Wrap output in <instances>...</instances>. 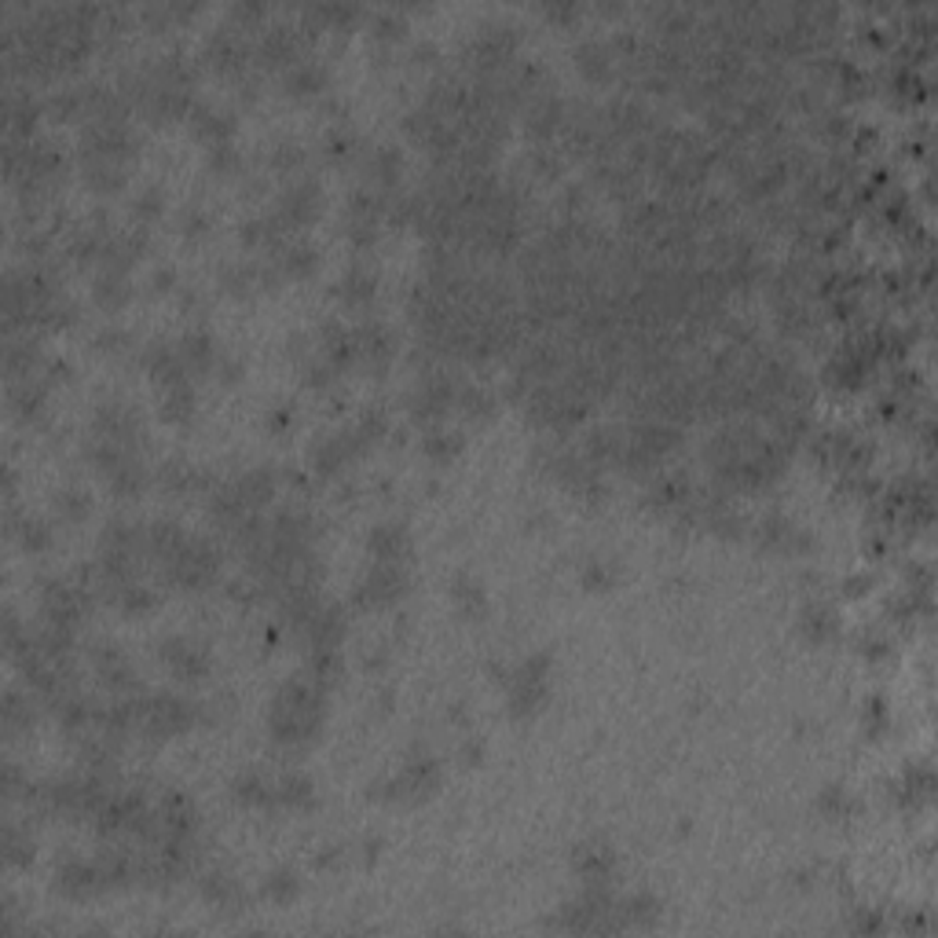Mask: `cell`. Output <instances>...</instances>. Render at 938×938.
<instances>
[{
  "mask_svg": "<svg viewBox=\"0 0 938 938\" xmlns=\"http://www.w3.org/2000/svg\"><path fill=\"white\" fill-rule=\"evenodd\" d=\"M327 685L312 679L308 671L290 675L268 701L265 723L275 744L286 748H305L319 737V729L327 726Z\"/></svg>",
  "mask_w": 938,
  "mask_h": 938,
  "instance_id": "cell-1",
  "label": "cell"
},
{
  "mask_svg": "<svg viewBox=\"0 0 938 938\" xmlns=\"http://www.w3.org/2000/svg\"><path fill=\"white\" fill-rule=\"evenodd\" d=\"M712 466L737 484H763L781 469V452L755 430H726L712 441Z\"/></svg>",
  "mask_w": 938,
  "mask_h": 938,
  "instance_id": "cell-2",
  "label": "cell"
},
{
  "mask_svg": "<svg viewBox=\"0 0 938 938\" xmlns=\"http://www.w3.org/2000/svg\"><path fill=\"white\" fill-rule=\"evenodd\" d=\"M554 656L550 649H536L520 656L514 667H503V690L509 718H536L554 696Z\"/></svg>",
  "mask_w": 938,
  "mask_h": 938,
  "instance_id": "cell-3",
  "label": "cell"
},
{
  "mask_svg": "<svg viewBox=\"0 0 938 938\" xmlns=\"http://www.w3.org/2000/svg\"><path fill=\"white\" fill-rule=\"evenodd\" d=\"M221 565H224L221 547L206 536H195V531H187L180 543L159 561L165 583H173V587H180V590L210 587V583L221 576Z\"/></svg>",
  "mask_w": 938,
  "mask_h": 938,
  "instance_id": "cell-4",
  "label": "cell"
},
{
  "mask_svg": "<svg viewBox=\"0 0 938 938\" xmlns=\"http://www.w3.org/2000/svg\"><path fill=\"white\" fill-rule=\"evenodd\" d=\"M202 707L195 696L176 693V690H151L137 696V729L151 741H169V737L187 734Z\"/></svg>",
  "mask_w": 938,
  "mask_h": 938,
  "instance_id": "cell-5",
  "label": "cell"
},
{
  "mask_svg": "<svg viewBox=\"0 0 938 938\" xmlns=\"http://www.w3.org/2000/svg\"><path fill=\"white\" fill-rule=\"evenodd\" d=\"M444 785V766L441 759L430 752H414L403 759L392 774L378 777L371 785V799L382 802H422L430 799L436 788Z\"/></svg>",
  "mask_w": 938,
  "mask_h": 938,
  "instance_id": "cell-6",
  "label": "cell"
},
{
  "mask_svg": "<svg viewBox=\"0 0 938 938\" xmlns=\"http://www.w3.org/2000/svg\"><path fill=\"white\" fill-rule=\"evenodd\" d=\"M89 462L96 466V473L107 481V488L121 499H137L143 488H148V466L140 458V447L132 444H114L103 441V436H92V444L85 447Z\"/></svg>",
  "mask_w": 938,
  "mask_h": 938,
  "instance_id": "cell-7",
  "label": "cell"
},
{
  "mask_svg": "<svg viewBox=\"0 0 938 938\" xmlns=\"http://www.w3.org/2000/svg\"><path fill=\"white\" fill-rule=\"evenodd\" d=\"M140 151V137L129 118H110V121H89L81 129V169L89 165H125L129 169Z\"/></svg>",
  "mask_w": 938,
  "mask_h": 938,
  "instance_id": "cell-8",
  "label": "cell"
},
{
  "mask_svg": "<svg viewBox=\"0 0 938 938\" xmlns=\"http://www.w3.org/2000/svg\"><path fill=\"white\" fill-rule=\"evenodd\" d=\"M411 590L408 561H371L352 583V606L356 609H389Z\"/></svg>",
  "mask_w": 938,
  "mask_h": 938,
  "instance_id": "cell-9",
  "label": "cell"
},
{
  "mask_svg": "<svg viewBox=\"0 0 938 938\" xmlns=\"http://www.w3.org/2000/svg\"><path fill=\"white\" fill-rule=\"evenodd\" d=\"M151 818V799L140 788H110L96 810V832L99 836H143Z\"/></svg>",
  "mask_w": 938,
  "mask_h": 938,
  "instance_id": "cell-10",
  "label": "cell"
},
{
  "mask_svg": "<svg viewBox=\"0 0 938 938\" xmlns=\"http://www.w3.org/2000/svg\"><path fill=\"white\" fill-rule=\"evenodd\" d=\"M275 221L286 227V235H297L323 213V187L312 176H294L272 206Z\"/></svg>",
  "mask_w": 938,
  "mask_h": 938,
  "instance_id": "cell-11",
  "label": "cell"
},
{
  "mask_svg": "<svg viewBox=\"0 0 938 938\" xmlns=\"http://www.w3.org/2000/svg\"><path fill=\"white\" fill-rule=\"evenodd\" d=\"M159 660L169 667L173 679L180 682H202L213 671V653L206 642L187 638V634H169L159 642Z\"/></svg>",
  "mask_w": 938,
  "mask_h": 938,
  "instance_id": "cell-12",
  "label": "cell"
},
{
  "mask_svg": "<svg viewBox=\"0 0 938 938\" xmlns=\"http://www.w3.org/2000/svg\"><path fill=\"white\" fill-rule=\"evenodd\" d=\"M572 872L583 888H612L620 872V854L609 840H579L572 847Z\"/></svg>",
  "mask_w": 938,
  "mask_h": 938,
  "instance_id": "cell-13",
  "label": "cell"
},
{
  "mask_svg": "<svg viewBox=\"0 0 938 938\" xmlns=\"http://www.w3.org/2000/svg\"><path fill=\"white\" fill-rule=\"evenodd\" d=\"M51 888L70 902H89V899H96V894H107V880H103V872H99L96 854H92V858L70 854V858H62L56 865Z\"/></svg>",
  "mask_w": 938,
  "mask_h": 938,
  "instance_id": "cell-14",
  "label": "cell"
},
{
  "mask_svg": "<svg viewBox=\"0 0 938 938\" xmlns=\"http://www.w3.org/2000/svg\"><path fill=\"white\" fill-rule=\"evenodd\" d=\"M89 664L96 671V679L107 685L110 693H132L140 690V675H137V664L132 656L121 649L118 642H92L89 645Z\"/></svg>",
  "mask_w": 938,
  "mask_h": 938,
  "instance_id": "cell-15",
  "label": "cell"
},
{
  "mask_svg": "<svg viewBox=\"0 0 938 938\" xmlns=\"http://www.w3.org/2000/svg\"><path fill=\"white\" fill-rule=\"evenodd\" d=\"M312 30L305 23H272L265 34L257 37L254 56L265 62V67H290V62L305 59V45H308Z\"/></svg>",
  "mask_w": 938,
  "mask_h": 938,
  "instance_id": "cell-16",
  "label": "cell"
},
{
  "mask_svg": "<svg viewBox=\"0 0 938 938\" xmlns=\"http://www.w3.org/2000/svg\"><path fill=\"white\" fill-rule=\"evenodd\" d=\"M249 56H254V45H249L246 30L238 23L213 26V34L206 37V45H202V59L210 62L213 70H221V74H243Z\"/></svg>",
  "mask_w": 938,
  "mask_h": 938,
  "instance_id": "cell-17",
  "label": "cell"
},
{
  "mask_svg": "<svg viewBox=\"0 0 938 938\" xmlns=\"http://www.w3.org/2000/svg\"><path fill=\"white\" fill-rule=\"evenodd\" d=\"M140 433H143L140 411L132 408L129 400L110 396V400L96 403V414H92V436H103V441H114V444L140 447Z\"/></svg>",
  "mask_w": 938,
  "mask_h": 938,
  "instance_id": "cell-18",
  "label": "cell"
},
{
  "mask_svg": "<svg viewBox=\"0 0 938 938\" xmlns=\"http://www.w3.org/2000/svg\"><path fill=\"white\" fill-rule=\"evenodd\" d=\"M297 631L305 634L308 649H341L345 631H349L345 606H338V601H330V598H319L316 606L308 609V617L297 623Z\"/></svg>",
  "mask_w": 938,
  "mask_h": 938,
  "instance_id": "cell-19",
  "label": "cell"
},
{
  "mask_svg": "<svg viewBox=\"0 0 938 938\" xmlns=\"http://www.w3.org/2000/svg\"><path fill=\"white\" fill-rule=\"evenodd\" d=\"M458 385L452 374H430V378H422L419 385H414V392L408 396V408L419 422H441L447 411H455V400H458Z\"/></svg>",
  "mask_w": 938,
  "mask_h": 938,
  "instance_id": "cell-20",
  "label": "cell"
},
{
  "mask_svg": "<svg viewBox=\"0 0 938 938\" xmlns=\"http://www.w3.org/2000/svg\"><path fill=\"white\" fill-rule=\"evenodd\" d=\"M385 210H389V206H385V198L378 191H367V187H363V191L349 195V202H345V232H349L352 243L371 246L374 235H378V227H382Z\"/></svg>",
  "mask_w": 938,
  "mask_h": 938,
  "instance_id": "cell-21",
  "label": "cell"
},
{
  "mask_svg": "<svg viewBox=\"0 0 938 938\" xmlns=\"http://www.w3.org/2000/svg\"><path fill=\"white\" fill-rule=\"evenodd\" d=\"M352 345H356V367H367V371H385L392 360V330L385 327L378 319H367V323H356L352 327Z\"/></svg>",
  "mask_w": 938,
  "mask_h": 938,
  "instance_id": "cell-22",
  "label": "cell"
},
{
  "mask_svg": "<svg viewBox=\"0 0 938 938\" xmlns=\"http://www.w3.org/2000/svg\"><path fill=\"white\" fill-rule=\"evenodd\" d=\"M272 265L279 268L283 279H308L319 272L323 265V254L312 238H301V235H286L283 243L272 249Z\"/></svg>",
  "mask_w": 938,
  "mask_h": 938,
  "instance_id": "cell-23",
  "label": "cell"
},
{
  "mask_svg": "<svg viewBox=\"0 0 938 938\" xmlns=\"http://www.w3.org/2000/svg\"><path fill=\"white\" fill-rule=\"evenodd\" d=\"M371 561H408L414 554V536L403 520H378L367 531Z\"/></svg>",
  "mask_w": 938,
  "mask_h": 938,
  "instance_id": "cell-24",
  "label": "cell"
},
{
  "mask_svg": "<svg viewBox=\"0 0 938 938\" xmlns=\"http://www.w3.org/2000/svg\"><path fill=\"white\" fill-rule=\"evenodd\" d=\"M187 125H191V132L198 140H206L210 148H216V143H232L235 137V114L221 107V103H210V99H195L191 114H187Z\"/></svg>",
  "mask_w": 938,
  "mask_h": 938,
  "instance_id": "cell-25",
  "label": "cell"
},
{
  "mask_svg": "<svg viewBox=\"0 0 938 938\" xmlns=\"http://www.w3.org/2000/svg\"><path fill=\"white\" fill-rule=\"evenodd\" d=\"M176 352H180V360L187 363V371L191 374H213L216 363H221V356H224V352L216 349V338L206 327L184 330L180 338H176Z\"/></svg>",
  "mask_w": 938,
  "mask_h": 938,
  "instance_id": "cell-26",
  "label": "cell"
},
{
  "mask_svg": "<svg viewBox=\"0 0 938 938\" xmlns=\"http://www.w3.org/2000/svg\"><path fill=\"white\" fill-rule=\"evenodd\" d=\"M283 89L290 92V96H297V99L323 96V92L330 89V70H327V62H319V59H312V56L290 62V67L283 70Z\"/></svg>",
  "mask_w": 938,
  "mask_h": 938,
  "instance_id": "cell-27",
  "label": "cell"
},
{
  "mask_svg": "<svg viewBox=\"0 0 938 938\" xmlns=\"http://www.w3.org/2000/svg\"><path fill=\"white\" fill-rule=\"evenodd\" d=\"M232 799L243 802V807H275V774H265V770L249 766V770H238L232 777Z\"/></svg>",
  "mask_w": 938,
  "mask_h": 938,
  "instance_id": "cell-28",
  "label": "cell"
},
{
  "mask_svg": "<svg viewBox=\"0 0 938 938\" xmlns=\"http://www.w3.org/2000/svg\"><path fill=\"white\" fill-rule=\"evenodd\" d=\"M8 531H12L15 543L23 547L26 554H45V550H51V543H56V528L40 514H8Z\"/></svg>",
  "mask_w": 938,
  "mask_h": 938,
  "instance_id": "cell-29",
  "label": "cell"
},
{
  "mask_svg": "<svg viewBox=\"0 0 938 938\" xmlns=\"http://www.w3.org/2000/svg\"><path fill=\"white\" fill-rule=\"evenodd\" d=\"M198 894L224 913H232V910L238 913V905H243V883L227 869H206L202 877H198Z\"/></svg>",
  "mask_w": 938,
  "mask_h": 938,
  "instance_id": "cell-30",
  "label": "cell"
},
{
  "mask_svg": "<svg viewBox=\"0 0 938 938\" xmlns=\"http://www.w3.org/2000/svg\"><path fill=\"white\" fill-rule=\"evenodd\" d=\"M452 606L458 609V617L466 620H481L488 612V587L477 572H455L452 576Z\"/></svg>",
  "mask_w": 938,
  "mask_h": 938,
  "instance_id": "cell-31",
  "label": "cell"
},
{
  "mask_svg": "<svg viewBox=\"0 0 938 938\" xmlns=\"http://www.w3.org/2000/svg\"><path fill=\"white\" fill-rule=\"evenodd\" d=\"M132 297V283L125 268H96L92 272V301L103 312H118L121 305H129Z\"/></svg>",
  "mask_w": 938,
  "mask_h": 938,
  "instance_id": "cell-32",
  "label": "cell"
},
{
  "mask_svg": "<svg viewBox=\"0 0 938 938\" xmlns=\"http://www.w3.org/2000/svg\"><path fill=\"white\" fill-rule=\"evenodd\" d=\"M333 294H338V301H345L349 308L371 305L374 294H378V272L367 265H349L338 283H333Z\"/></svg>",
  "mask_w": 938,
  "mask_h": 938,
  "instance_id": "cell-33",
  "label": "cell"
},
{
  "mask_svg": "<svg viewBox=\"0 0 938 938\" xmlns=\"http://www.w3.org/2000/svg\"><path fill=\"white\" fill-rule=\"evenodd\" d=\"M363 173H367V180L374 187H392L396 180H400L403 173V151L396 148V143H374V148L363 154Z\"/></svg>",
  "mask_w": 938,
  "mask_h": 938,
  "instance_id": "cell-34",
  "label": "cell"
},
{
  "mask_svg": "<svg viewBox=\"0 0 938 938\" xmlns=\"http://www.w3.org/2000/svg\"><path fill=\"white\" fill-rule=\"evenodd\" d=\"M617 910H620V931H631V927H656L664 916V905L656 894L649 891H634V894H623L617 899Z\"/></svg>",
  "mask_w": 938,
  "mask_h": 938,
  "instance_id": "cell-35",
  "label": "cell"
},
{
  "mask_svg": "<svg viewBox=\"0 0 938 938\" xmlns=\"http://www.w3.org/2000/svg\"><path fill=\"white\" fill-rule=\"evenodd\" d=\"M275 807L286 810H312L316 807V781L301 770H283L275 774Z\"/></svg>",
  "mask_w": 938,
  "mask_h": 938,
  "instance_id": "cell-36",
  "label": "cell"
},
{
  "mask_svg": "<svg viewBox=\"0 0 938 938\" xmlns=\"http://www.w3.org/2000/svg\"><path fill=\"white\" fill-rule=\"evenodd\" d=\"M159 484L165 492L187 495V492H206L210 488V477L202 473L198 466H191L187 458H165L159 466Z\"/></svg>",
  "mask_w": 938,
  "mask_h": 938,
  "instance_id": "cell-37",
  "label": "cell"
},
{
  "mask_svg": "<svg viewBox=\"0 0 938 938\" xmlns=\"http://www.w3.org/2000/svg\"><path fill=\"white\" fill-rule=\"evenodd\" d=\"M198 411V392L191 382H180V385H165V389H159V414L162 422L169 425H187L195 419Z\"/></svg>",
  "mask_w": 938,
  "mask_h": 938,
  "instance_id": "cell-38",
  "label": "cell"
},
{
  "mask_svg": "<svg viewBox=\"0 0 938 938\" xmlns=\"http://www.w3.org/2000/svg\"><path fill=\"white\" fill-rule=\"evenodd\" d=\"M462 447H466V436H462V430H447V425H430V430H425V436H422V452H425V458H430V462H436V466H447V462H455L458 455H462Z\"/></svg>",
  "mask_w": 938,
  "mask_h": 938,
  "instance_id": "cell-39",
  "label": "cell"
},
{
  "mask_svg": "<svg viewBox=\"0 0 938 938\" xmlns=\"http://www.w3.org/2000/svg\"><path fill=\"white\" fill-rule=\"evenodd\" d=\"M301 894V872L294 865H275L260 877V899L272 905H290Z\"/></svg>",
  "mask_w": 938,
  "mask_h": 938,
  "instance_id": "cell-40",
  "label": "cell"
},
{
  "mask_svg": "<svg viewBox=\"0 0 938 938\" xmlns=\"http://www.w3.org/2000/svg\"><path fill=\"white\" fill-rule=\"evenodd\" d=\"M34 701H30V693L15 690V685H8L4 696H0V723H4V734L15 737L23 734V729L34 726Z\"/></svg>",
  "mask_w": 938,
  "mask_h": 938,
  "instance_id": "cell-41",
  "label": "cell"
},
{
  "mask_svg": "<svg viewBox=\"0 0 938 938\" xmlns=\"http://www.w3.org/2000/svg\"><path fill=\"white\" fill-rule=\"evenodd\" d=\"M51 514H56V520H62V525H81V520L92 514V495L81 484L59 488V492L51 495Z\"/></svg>",
  "mask_w": 938,
  "mask_h": 938,
  "instance_id": "cell-42",
  "label": "cell"
},
{
  "mask_svg": "<svg viewBox=\"0 0 938 938\" xmlns=\"http://www.w3.org/2000/svg\"><path fill=\"white\" fill-rule=\"evenodd\" d=\"M576 67L587 74L590 81H606L612 74V67H617V51H612L606 40H583V45L576 48Z\"/></svg>",
  "mask_w": 938,
  "mask_h": 938,
  "instance_id": "cell-43",
  "label": "cell"
},
{
  "mask_svg": "<svg viewBox=\"0 0 938 938\" xmlns=\"http://www.w3.org/2000/svg\"><path fill=\"white\" fill-rule=\"evenodd\" d=\"M799 631L807 634L810 642H829L832 634L840 631V617L832 606H821V601H810V606H802L799 612Z\"/></svg>",
  "mask_w": 938,
  "mask_h": 938,
  "instance_id": "cell-44",
  "label": "cell"
},
{
  "mask_svg": "<svg viewBox=\"0 0 938 938\" xmlns=\"http://www.w3.org/2000/svg\"><path fill=\"white\" fill-rule=\"evenodd\" d=\"M110 606L121 609L125 617H143V612H151L159 606V594H154L148 583L132 579V583H125L118 594H110Z\"/></svg>",
  "mask_w": 938,
  "mask_h": 938,
  "instance_id": "cell-45",
  "label": "cell"
},
{
  "mask_svg": "<svg viewBox=\"0 0 938 938\" xmlns=\"http://www.w3.org/2000/svg\"><path fill=\"white\" fill-rule=\"evenodd\" d=\"M561 118H565V103L558 96H536L528 103V129L539 132V137H550L561 125Z\"/></svg>",
  "mask_w": 938,
  "mask_h": 938,
  "instance_id": "cell-46",
  "label": "cell"
},
{
  "mask_svg": "<svg viewBox=\"0 0 938 938\" xmlns=\"http://www.w3.org/2000/svg\"><path fill=\"white\" fill-rule=\"evenodd\" d=\"M34 851H37V843H34V836H30V829H23L19 821H8L4 825V861L12 865V869H26V865L34 861Z\"/></svg>",
  "mask_w": 938,
  "mask_h": 938,
  "instance_id": "cell-47",
  "label": "cell"
},
{
  "mask_svg": "<svg viewBox=\"0 0 938 938\" xmlns=\"http://www.w3.org/2000/svg\"><path fill=\"white\" fill-rule=\"evenodd\" d=\"M455 408L466 414V419H473V422H481V419H488V414L495 411V396L484 389V385H462V389H458V400H455Z\"/></svg>",
  "mask_w": 938,
  "mask_h": 938,
  "instance_id": "cell-48",
  "label": "cell"
},
{
  "mask_svg": "<svg viewBox=\"0 0 938 938\" xmlns=\"http://www.w3.org/2000/svg\"><path fill=\"white\" fill-rule=\"evenodd\" d=\"M579 579H583V587H587V590H609L612 583L620 579V565H617V561H609V558L594 554V558L583 561Z\"/></svg>",
  "mask_w": 938,
  "mask_h": 938,
  "instance_id": "cell-49",
  "label": "cell"
},
{
  "mask_svg": "<svg viewBox=\"0 0 938 938\" xmlns=\"http://www.w3.org/2000/svg\"><path fill=\"white\" fill-rule=\"evenodd\" d=\"M272 169L275 173H286L290 180H294V176H301V169H305V162H308V151L301 148L297 140H283V143H275L272 148Z\"/></svg>",
  "mask_w": 938,
  "mask_h": 938,
  "instance_id": "cell-50",
  "label": "cell"
},
{
  "mask_svg": "<svg viewBox=\"0 0 938 938\" xmlns=\"http://www.w3.org/2000/svg\"><path fill=\"white\" fill-rule=\"evenodd\" d=\"M162 206H165V191L159 184H148V187H140V191L132 195V216H137L143 227H148L154 216L162 213Z\"/></svg>",
  "mask_w": 938,
  "mask_h": 938,
  "instance_id": "cell-51",
  "label": "cell"
},
{
  "mask_svg": "<svg viewBox=\"0 0 938 938\" xmlns=\"http://www.w3.org/2000/svg\"><path fill=\"white\" fill-rule=\"evenodd\" d=\"M195 8L198 4H191V0H184V4H176V0H159V4L143 8V19L154 26H169V23H180L187 15H195Z\"/></svg>",
  "mask_w": 938,
  "mask_h": 938,
  "instance_id": "cell-52",
  "label": "cell"
},
{
  "mask_svg": "<svg viewBox=\"0 0 938 938\" xmlns=\"http://www.w3.org/2000/svg\"><path fill=\"white\" fill-rule=\"evenodd\" d=\"M371 30L378 40H400L403 30H408V19H403L400 8H382V12L371 15Z\"/></svg>",
  "mask_w": 938,
  "mask_h": 938,
  "instance_id": "cell-53",
  "label": "cell"
},
{
  "mask_svg": "<svg viewBox=\"0 0 938 938\" xmlns=\"http://www.w3.org/2000/svg\"><path fill=\"white\" fill-rule=\"evenodd\" d=\"M206 165H210L213 176H235L243 169V154H238L235 143H216V148H210V154H206Z\"/></svg>",
  "mask_w": 938,
  "mask_h": 938,
  "instance_id": "cell-54",
  "label": "cell"
},
{
  "mask_svg": "<svg viewBox=\"0 0 938 938\" xmlns=\"http://www.w3.org/2000/svg\"><path fill=\"white\" fill-rule=\"evenodd\" d=\"M818 810L825 818H832V821H840V818H847L851 810H854V799L847 796V792H843L840 785H829V788H821V796H818Z\"/></svg>",
  "mask_w": 938,
  "mask_h": 938,
  "instance_id": "cell-55",
  "label": "cell"
},
{
  "mask_svg": "<svg viewBox=\"0 0 938 938\" xmlns=\"http://www.w3.org/2000/svg\"><path fill=\"white\" fill-rule=\"evenodd\" d=\"M176 224H180V232H184L187 238H202V235H210L213 216L206 213V210H198V206H184L180 216H176Z\"/></svg>",
  "mask_w": 938,
  "mask_h": 938,
  "instance_id": "cell-56",
  "label": "cell"
},
{
  "mask_svg": "<svg viewBox=\"0 0 938 938\" xmlns=\"http://www.w3.org/2000/svg\"><path fill=\"white\" fill-rule=\"evenodd\" d=\"M129 330H121V327H103L99 333H96V349H103V352H121V349H129Z\"/></svg>",
  "mask_w": 938,
  "mask_h": 938,
  "instance_id": "cell-57",
  "label": "cell"
},
{
  "mask_svg": "<svg viewBox=\"0 0 938 938\" xmlns=\"http://www.w3.org/2000/svg\"><path fill=\"white\" fill-rule=\"evenodd\" d=\"M176 283H180V279H176L173 268H159V272L151 275V286H154V290H176Z\"/></svg>",
  "mask_w": 938,
  "mask_h": 938,
  "instance_id": "cell-58",
  "label": "cell"
},
{
  "mask_svg": "<svg viewBox=\"0 0 938 938\" xmlns=\"http://www.w3.org/2000/svg\"><path fill=\"white\" fill-rule=\"evenodd\" d=\"M290 422H294V411L290 408H279V411L268 414V425H272V430H283V425H290Z\"/></svg>",
  "mask_w": 938,
  "mask_h": 938,
  "instance_id": "cell-59",
  "label": "cell"
}]
</instances>
